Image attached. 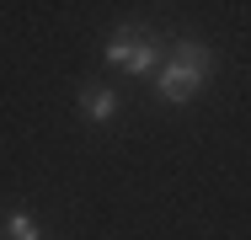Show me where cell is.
Returning a JSON list of instances; mask_svg holds the SVG:
<instances>
[{"mask_svg": "<svg viewBox=\"0 0 251 240\" xmlns=\"http://www.w3.org/2000/svg\"><path fill=\"white\" fill-rule=\"evenodd\" d=\"M214 70H219V59H214L203 43L182 38V43L166 53V70H160V96H166V101H193V96L214 80Z\"/></svg>", "mask_w": 251, "mask_h": 240, "instance_id": "1", "label": "cell"}, {"mask_svg": "<svg viewBox=\"0 0 251 240\" xmlns=\"http://www.w3.org/2000/svg\"><path fill=\"white\" fill-rule=\"evenodd\" d=\"M101 59H107L112 70H123V75H145V70H155V59H160V43H155V32H134V27H118Z\"/></svg>", "mask_w": 251, "mask_h": 240, "instance_id": "2", "label": "cell"}, {"mask_svg": "<svg viewBox=\"0 0 251 240\" xmlns=\"http://www.w3.org/2000/svg\"><path fill=\"white\" fill-rule=\"evenodd\" d=\"M0 240H43V224L27 214V208H11L0 219Z\"/></svg>", "mask_w": 251, "mask_h": 240, "instance_id": "3", "label": "cell"}, {"mask_svg": "<svg viewBox=\"0 0 251 240\" xmlns=\"http://www.w3.org/2000/svg\"><path fill=\"white\" fill-rule=\"evenodd\" d=\"M80 112H86L91 123H107V118L118 112V91H107V86H91V91H80Z\"/></svg>", "mask_w": 251, "mask_h": 240, "instance_id": "4", "label": "cell"}]
</instances>
